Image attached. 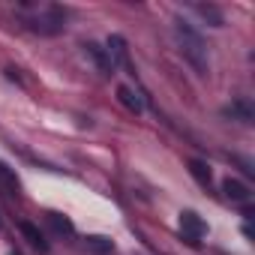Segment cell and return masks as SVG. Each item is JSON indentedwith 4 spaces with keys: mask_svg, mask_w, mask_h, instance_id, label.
I'll use <instances>...</instances> for the list:
<instances>
[{
    "mask_svg": "<svg viewBox=\"0 0 255 255\" xmlns=\"http://www.w3.org/2000/svg\"><path fill=\"white\" fill-rule=\"evenodd\" d=\"M222 192H225V198H231V201H249V186L240 183V180H234V177H225V180H222Z\"/></svg>",
    "mask_w": 255,
    "mask_h": 255,
    "instance_id": "cell-7",
    "label": "cell"
},
{
    "mask_svg": "<svg viewBox=\"0 0 255 255\" xmlns=\"http://www.w3.org/2000/svg\"><path fill=\"white\" fill-rule=\"evenodd\" d=\"M117 99H120V105H123V108H129V111H135V114H141V108H144L141 96H138L132 87H126V84H120V87H117Z\"/></svg>",
    "mask_w": 255,
    "mask_h": 255,
    "instance_id": "cell-6",
    "label": "cell"
},
{
    "mask_svg": "<svg viewBox=\"0 0 255 255\" xmlns=\"http://www.w3.org/2000/svg\"><path fill=\"white\" fill-rule=\"evenodd\" d=\"M6 255H21V252H18V249H9V252H6Z\"/></svg>",
    "mask_w": 255,
    "mask_h": 255,
    "instance_id": "cell-14",
    "label": "cell"
},
{
    "mask_svg": "<svg viewBox=\"0 0 255 255\" xmlns=\"http://www.w3.org/2000/svg\"><path fill=\"white\" fill-rule=\"evenodd\" d=\"M87 246H90L93 252H102V255L114 249V243H111L108 237H99V234H93V237H87Z\"/></svg>",
    "mask_w": 255,
    "mask_h": 255,
    "instance_id": "cell-13",
    "label": "cell"
},
{
    "mask_svg": "<svg viewBox=\"0 0 255 255\" xmlns=\"http://www.w3.org/2000/svg\"><path fill=\"white\" fill-rule=\"evenodd\" d=\"M222 114H225V117H234V120H240V123H252L255 108H252V102H249V99H234L231 105H225V108H222Z\"/></svg>",
    "mask_w": 255,
    "mask_h": 255,
    "instance_id": "cell-5",
    "label": "cell"
},
{
    "mask_svg": "<svg viewBox=\"0 0 255 255\" xmlns=\"http://www.w3.org/2000/svg\"><path fill=\"white\" fill-rule=\"evenodd\" d=\"M30 27L39 30V33H45V36H54V33L63 30V12H60V9H48V12L39 15L36 24H30Z\"/></svg>",
    "mask_w": 255,
    "mask_h": 255,
    "instance_id": "cell-3",
    "label": "cell"
},
{
    "mask_svg": "<svg viewBox=\"0 0 255 255\" xmlns=\"http://www.w3.org/2000/svg\"><path fill=\"white\" fill-rule=\"evenodd\" d=\"M180 234H183V240L186 243H198V237L201 234H207V222L198 216V213H192V210H183L180 213Z\"/></svg>",
    "mask_w": 255,
    "mask_h": 255,
    "instance_id": "cell-2",
    "label": "cell"
},
{
    "mask_svg": "<svg viewBox=\"0 0 255 255\" xmlns=\"http://www.w3.org/2000/svg\"><path fill=\"white\" fill-rule=\"evenodd\" d=\"M192 9H195V12H198V15H201V18H204V21H207L210 27H222V24H225L222 12H219V9H216L213 3H195Z\"/></svg>",
    "mask_w": 255,
    "mask_h": 255,
    "instance_id": "cell-8",
    "label": "cell"
},
{
    "mask_svg": "<svg viewBox=\"0 0 255 255\" xmlns=\"http://www.w3.org/2000/svg\"><path fill=\"white\" fill-rule=\"evenodd\" d=\"M105 51L111 54V60L117 57L120 63H126V39H123V36H117V33H114V36L108 39V48H105Z\"/></svg>",
    "mask_w": 255,
    "mask_h": 255,
    "instance_id": "cell-11",
    "label": "cell"
},
{
    "mask_svg": "<svg viewBox=\"0 0 255 255\" xmlns=\"http://www.w3.org/2000/svg\"><path fill=\"white\" fill-rule=\"evenodd\" d=\"M189 174L201 183V186H210V168H207V162H201V159H189Z\"/></svg>",
    "mask_w": 255,
    "mask_h": 255,
    "instance_id": "cell-10",
    "label": "cell"
},
{
    "mask_svg": "<svg viewBox=\"0 0 255 255\" xmlns=\"http://www.w3.org/2000/svg\"><path fill=\"white\" fill-rule=\"evenodd\" d=\"M84 54H87V57H90L96 66H99V72H102V75L114 72V60H111V54H108L102 45H96V42H87V45H84Z\"/></svg>",
    "mask_w": 255,
    "mask_h": 255,
    "instance_id": "cell-4",
    "label": "cell"
},
{
    "mask_svg": "<svg viewBox=\"0 0 255 255\" xmlns=\"http://www.w3.org/2000/svg\"><path fill=\"white\" fill-rule=\"evenodd\" d=\"M18 228H21V234H24V237H27V240H30V243H33V246L39 249V252H45V249H48V243H45L42 231H39V228H36L33 222H21Z\"/></svg>",
    "mask_w": 255,
    "mask_h": 255,
    "instance_id": "cell-9",
    "label": "cell"
},
{
    "mask_svg": "<svg viewBox=\"0 0 255 255\" xmlns=\"http://www.w3.org/2000/svg\"><path fill=\"white\" fill-rule=\"evenodd\" d=\"M48 222L54 225V231H60V234H72V222H69L63 213H54V210H51V213H48Z\"/></svg>",
    "mask_w": 255,
    "mask_h": 255,
    "instance_id": "cell-12",
    "label": "cell"
},
{
    "mask_svg": "<svg viewBox=\"0 0 255 255\" xmlns=\"http://www.w3.org/2000/svg\"><path fill=\"white\" fill-rule=\"evenodd\" d=\"M174 33H177V42H180V54L192 63V69L198 75H207V69H210L207 66V45H204L201 33L192 24H186L183 18L174 21Z\"/></svg>",
    "mask_w": 255,
    "mask_h": 255,
    "instance_id": "cell-1",
    "label": "cell"
}]
</instances>
